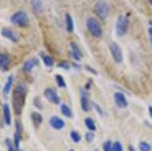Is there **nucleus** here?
Instances as JSON below:
<instances>
[{"label": "nucleus", "mask_w": 152, "mask_h": 151, "mask_svg": "<svg viewBox=\"0 0 152 151\" xmlns=\"http://www.w3.org/2000/svg\"><path fill=\"white\" fill-rule=\"evenodd\" d=\"M70 49H71V55H72L73 59L75 61H80L82 59L83 55L81 53V50L79 49V46L75 42L70 43Z\"/></svg>", "instance_id": "f8f14e48"}, {"label": "nucleus", "mask_w": 152, "mask_h": 151, "mask_svg": "<svg viewBox=\"0 0 152 151\" xmlns=\"http://www.w3.org/2000/svg\"><path fill=\"white\" fill-rule=\"evenodd\" d=\"M65 21H66V30L69 33H72L74 31V23H73V18L69 13H66L65 15Z\"/></svg>", "instance_id": "6ab92c4d"}, {"label": "nucleus", "mask_w": 152, "mask_h": 151, "mask_svg": "<svg viewBox=\"0 0 152 151\" xmlns=\"http://www.w3.org/2000/svg\"><path fill=\"white\" fill-rule=\"evenodd\" d=\"M150 43H151V46H152V38L150 39Z\"/></svg>", "instance_id": "4c0bfd02"}, {"label": "nucleus", "mask_w": 152, "mask_h": 151, "mask_svg": "<svg viewBox=\"0 0 152 151\" xmlns=\"http://www.w3.org/2000/svg\"><path fill=\"white\" fill-rule=\"evenodd\" d=\"M10 21L14 26H18L19 28H26L29 24L28 15L26 11L19 10L16 11L10 16Z\"/></svg>", "instance_id": "f03ea898"}, {"label": "nucleus", "mask_w": 152, "mask_h": 151, "mask_svg": "<svg viewBox=\"0 0 152 151\" xmlns=\"http://www.w3.org/2000/svg\"><path fill=\"white\" fill-rule=\"evenodd\" d=\"M80 104H81V109L83 112H89L91 109V103L88 99V97L84 93L81 94V98H80Z\"/></svg>", "instance_id": "dca6fc26"}, {"label": "nucleus", "mask_w": 152, "mask_h": 151, "mask_svg": "<svg viewBox=\"0 0 152 151\" xmlns=\"http://www.w3.org/2000/svg\"><path fill=\"white\" fill-rule=\"evenodd\" d=\"M10 66V58L5 53L0 54V70L1 71H8Z\"/></svg>", "instance_id": "4468645a"}, {"label": "nucleus", "mask_w": 152, "mask_h": 151, "mask_svg": "<svg viewBox=\"0 0 152 151\" xmlns=\"http://www.w3.org/2000/svg\"><path fill=\"white\" fill-rule=\"evenodd\" d=\"M42 58H43V62L44 64L47 67H52L54 66V59L51 56L49 55H42Z\"/></svg>", "instance_id": "5701e85b"}, {"label": "nucleus", "mask_w": 152, "mask_h": 151, "mask_svg": "<svg viewBox=\"0 0 152 151\" xmlns=\"http://www.w3.org/2000/svg\"><path fill=\"white\" fill-rule=\"evenodd\" d=\"M44 96L47 98L48 101H50L51 104H60L61 99L60 96H58L57 91L55 90L54 88H51V87H48L44 90Z\"/></svg>", "instance_id": "6e6552de"}, {"label": "nucleus", "mask_w": 152, "mask_h": 151, "mask_svg": "<svg viewBox=\"0 0 152 151\" xmlns=\"http://www.w3.org/2000/svg\"><path fill=\"white\" fill-rule=\"evenodd\" d=\"M70 138L74 143H79L81 141V135L77 131H71L70 132Z\"/></svg>", "instance_id": "b1692460"}, {"label": "nucleus", "mask_w": 152, "mask_h": 151, "mask_svg": "<svg viewBox=\"0 0 152 151\" xmlns=\"http://www.w3.org/2000/svg\"><path fill=\"white\" fill-rule=\"evenodd\" d=\"M55 80H56V82H57V85L59 87H66V81H65V79L63 78V76L62 75H60V74H56L55 75Z\"/></svg>", "instance_id": "393cba45"}, {"label": "nucleus", "mask_w": 152, "mask_h": 151, "mask_svg": "<svg viewBox=\"0 0 152 151\" xmlns=\"http://www.w3.org/2000/svg\"><path fill=\"white\" fill-rule=\"evenodd\" d=\"M39 64V59L36 57L34 58H31L29 60L26 61L23 65V71L24 73H31L33 71V69L35 68L36 66H38Z\"/></svg>", "instance_id": "9d476101"}, {"label": "nucleus", "mask_w": 152, "mask_h": 151, "mask_svg": "<svg viewBox=\"0 0 152 151\" xmlns=\"http://www.w3.org/2000/svg\"><path fill=\"white\" fill-rule=\"evenodd\" d=\"M149 35H150L151 36H152V28H149Z\"/></svg>", "instance_id": "c9c22d12"}, {"label": "nucleus", "mask_w": 152, "mask_h": 151, "mask_svg": "<svg viewBox=\"0 0 152 151\" xmlns=\"http://www.w3.org/2000/svg\"><path fill=\"white\" fill-rule=\"evenodd\" d=\"M129 28V19L125 15H120L118 18L116 23V34L119 36H123L126 35Z\"/></svg>", "instance_id": "39448f33"}, {"label": "nucleus", "mask_w": 152, "mask_h": 151, "mask_svg": "<svg viewBox=\"0 0 152 151\" xmlns=\"http://www.w3.org/2000/svg\"><path fill=\"white\" fill-rule=\"evenodd\" d=\"M26 93H28V87L23 82H19L14 87L13 94H12V108L16 116H20L23 113L24 104H26Z\"/></svg>", "instance_id": "f257e3e1"}, {"label": "nucleus", "mask_w": 152, "mask_h": 151, "mask_svg": "<svg viewBox=\"0 0 152 151\" xmlns=\"http://www.w3.org/2000/svg\"><path fill=\"white\" fill-rule=\"evenodd\" d=\"M50 125L55 130H62L65 127V122L58 116H53L50 119Z\"/></svg>", "instance_id": "ddd939ff"}, {"label": "nucleus", "mask_w": 152, "mask_h": 151, "mask_svg": "<svg viewBox=\"0 0 152 151\" xmlns=\"http://www.w3.org/2000/svg\"><path fill=\"white\" fill-rule=\"evenodd\" d=\"M61 113H62V115L64 116V117H66V118L71 119L73 117L72 111H71V109L66 104H61Z\"/></svg>", "instance_id": "412c9836"}, {"label": "nucleus", "mask_w": 152, "mask_h": 151, "mask_svg": "<svg viewBox=\"0 0 152 151\" xmlns=\"http://www.w3.org/2000/svg\"><path fill=\"white\" fill-rule=\"evenodd\" d=\"M85 139H86V141L88 143L92 142L94 139V132H91V131H89V132H87L86 134H85Z\"/></svg>", "instance_id": "2f4dec72"}, {"label": "nucleus", "mask_w": 152, "mask_h": 151, "mask_svg": "<svg viewBox=\"0 0 152 151\" xmlns=\"http://www.w3.org/2000/svg\"><path fill=\"white\" fill-rule=\"evenodd\" d=\"M139 150L140 151H151V145L148 142L141 141L139 143Z\"/></svg>", "instance_id": "a878e982"}, {"label": "nucleus", "mask_w": 152, "mask_h": 151, "mask_svg": "<svg viewBox=\"0 0 152 151\" xmlns=\"http://www.w3.org/2000/svg\"><path fill=\"white\" fill-rule=\"evenodd\" d=\"M148 112H149V116H150V118L152 119V106H150L148 108Z\"/></svg>", "instance_id": "72a5a7b5"}, {"label": "nucleus", "mask_w": 152, "mask_h": 151, "mask_svg": "<svg viewBox=\"0 0 152 151\" xmlns=\"http://www.w3.org/2000/svg\"><path fill=\"white\" fill-rule=\"evenodd\" d=\"M70 151H74V150H73V149H71V150H70Z\"/></svg>", "instance_id": "58836bf2"}, {"label": "nucleus", "mask_w": 152, "mask_h": 151, "mask_svg": "<svg viewBox=\"0 0 152 151\" xmlns=\"http://www.w3.org/2000/svg\"><path fill=\"white\" fill-rule=\"evenodd\" d=\"M110 52L112 54V57L114 61L116 63H122L124 60V57H123V52H122V49L118 45L117 43L113 42L111 43L110 45Z\"/></svg>", "instance_id": "0eeeda50"}, {"label": "nucleus", "mask_w": 152, "mask_h": 151, "mask_svg": "<svg viewBox=\"0 0 152 151\" xmlns=\"http://www.w3.org/2000/svg\"><path fill=\"white\" fill-rule=\"evenodd\" d=\"M1 36H3V38L7 39V40L13 42V43H18V40H19L18 36L16 35L14 31H12L10 28H4L1 30Z\"/></svg>", "instance_id": "9b49d317"}, {"label": "nucleus", "mask_w": 152, "mask_h": 151, "mask_svg": "<svg viewBox=\"0 0 152 151\" xmlns=\"http://www.w3.org/2000/svg\"><path fill=\"white\" fill-rule=\"evenodd\" d=\"M2 115H3V121L5 125L10 126L11 125V112L10 108L7 104H4L2 107Z\"/></svg>", "instance_id": "2eb2a0df"}, {"label": "nucleus", "mask_w": 152, "mask_h": 151, "mask_svg": "<svg viewBox=\"0 0 152 151\" xmlns=\"http://www.w3.org/2000/svg\"><path fill=\"white\" fill-rule=\"evenodd\" d=\"M86 28L87 31L90 33V35L94 38H100L102 36V24L96 18H89L86 20Z\"/></svg>", "instance_id": "7ed1b4c3"}, {"label": "nucleus", "mask_w": 152, "mask_h": 151, "mask_svg": "<svg viewBox=\"0 0 152 151\" xmlns=\"http://www.w3.org/2000/svg\"><path fill=\"white\" fill-rule=\"evenodd\" d=\"M84 124H85V126H86V128L89 131H91V132H94V131L96 130L95 123H94V120H92L91 118H89V117H87V118L84 119Z\"/></svg>", "instance_id": "4be33fe9"}, {"label": "nucleus", "mask_w": 152, "mask_h": 151, "mask_svg": "<svg viewBox=\"0 0 152 151\" xmlns=\"http://www.w3.org/2000/svg\"><path fill=\"white\" fill-rule=\"evenodd\" d=\"M148 1H149V3H150L151 5H152V0H148Z\"/></svg>", "instance_id": "e433bc0d"}, {"label": "nucleus", "mask_w": 152, "mask_h": 151, "mask_svg": "<svg viewBox=\"0 0 152 151\" xmlns=\"http://www.w3.org/2000/svg\"><path fill=\"white\" fill-rule=\"evenodd\" d=\"M112 151H123V145H122V143L119 142V141H116V142L113 143Z\"/></svg>", "instance_id": "bb28decb"}, {"label": "nucleus", "mask_w": 152, "mask_h": 151, "mask_svg": "<svg viewBox=\"0 0 152 151\" xmlns=\"http://www.w3.org/2000/svg\"><path fill=\"white\" fill-rule=\"evenodd\" d=\"M13 79H14L13 75H9L8 78L6 80V82H5V85H4V87H3L4 94H8L9 91L11 90V87H12V85H13Z\"/></svg>", "instance_id": "aec40b11"}, {"label": "nucleus", "mask_w": 152, "mask_h": 151, "mask_svg": "<svg viewBox=\"0 0 152 151\" xmlns=\"http://www.w3.org/2000/svg\"><path fill=\"white\" fill-rule=\"evenodd\" d=\"M5 144H6V147H7V151H16L15 148H14L13 142H12L9 138L5 139Z\"/></svg>", "instance_id": "cd10ccee"}, {"label": "nucleus", "mask_w": 152, "mask_h": 151, "mask_svg": "<svg viewBox=\"0 0 152 151\" xmlns=\"http://www.w3.org/2000/svg\"><path fill=\"white\" fill-rule=\"evenodd\" d=\"M34 106H35L38 109H40V111L41 109H43V104H42L40 97L36 96L35 98H34Z\"/></svg>", "instance_id": "c85d7f7f"}, {"label": "nucleus", "mask_w": 152, "mask_h": 151, "mask_svg": "<svg viewBox=\"0 0 152 151\" xmlns=\"http://www.w3.org/2000/svg\"><path fill=\"white\" fill-rule=\"evenodd\" d=\"M31 122H33L34 126H35L36 128H39L42 125V123H43V116H42L40 113H38V112L31 113Z\"/></svg>", "instance_id": "f3484780"}, {"label": "nucleus", "mask_w": 152, "mask_h": 151, "mask_svg": "<svg viewBox=\"0 0 152 151\" xmlns=\"http://www.w3.org/2000/svg\"><path fill=\"white\" fill-rule=\"evenodd\" d=\"M112 146L113 143L111 141H104V144H102V149H104V151H112Z\"/></svg>", "instance_id": "c756f323"}, {"label": "nucleus", "mask_w": 152, "mask_h": 151, "mask_svg": "<svg viewBox=\"0 0 152 151\" xmlns=\"http://www.w3.org/2000/svg\"><path fill=\"white\" fill-rule=\"evenodd\" d=\"M58 67L59 68H62V69H64V70H69L70 64L67 62V61H61V62L58 64Z\"/></svg>", "instance_id": "7c9ffc66"}, {"label": "nucleus", "mask_w": 152, "mask_h": 151, "mask_svg": "<svg viewBox=\"0 0 152 151\" xmlns=\"http://www.w3.org/2000/svg\"><path fill=\"white\" fill-rule=\"evenodd\" d=\"M128 150L129 151H135V148L133 147L132 145H129V147H128Z\"/></svg>", "instance_id": "f704fd0d"}, {"label": "nucleus", "mask_w": 152, "mask_h": 151, "mask_svg": "<svg viewBox=\"0 0 152 151\" xmlns=\"http://www.w3.org/2000/svg\"><path fill=\"white\" fill-rule=\"evenodd\" d=\"M86 69H88L91 73H94V74H96V71H94V70L92 69V68H90L89 66H86Z\"/></svg>", "instance_id": "473e14b6"}, {"label": "nucleus", "mask_w": 152, "mask_h": 151, "mask_svg": "<svg viewBox=\"0 0 152 151\" xmlns=\"http://www.w3.org/2000/svg\"><path fill=\"white\" fill-rule=\"evenodd\" d=\"M94 10L96 14V16L102 20H105L110 14V5L105 1L99 0L94 4Z\"/></svg>", "instance_id": "20e7f679"}, {"label": "nucleus", "mask_w": 152, "mask_h": 151, "mask_svg": "<svg viewBox=\"0 0 152 151\" xmlns=\"http://www.w3.org/2000/svg\"><path fill=\"white\" fill-rule=\"evenodd\" d=\"M114 99L118 108L125 109L128 107V101H127L125 94H123L122 92H116V93L114 94Z\"/></svg>", "instance_id": "1a4fd4ad"}, {"label": "nucleus", "mask_w": 152, "mask_h": 151, "mask_svg": "<svg viewBox=\"0 0 152 151\" xmlns=\"http://www.w3.org/2000/svg\"><path fill=\"white\" fill-rule=\"evenodd\" d=\"M23 139V125L19 121L15 122V132L13 137V145L16 151H21L20 149V141Z\"/></svg>", "instance_id": "423d86ee"}, {"label": "nucleus", "mask_w": 152, "mask_h": 151, "mask_svg": "<svg viewBox=\"0 0 152 151\" xmlns=\"http://www.w3.org/2000/svg\"><path fill=\"white\" fill-rule=\"evenodd\" d=\"M31 8L36 13H43L44 12V5L42 3L41 0H31Z\"/></svg>", "instance_id": "a211bd4d"}]
</instances>
